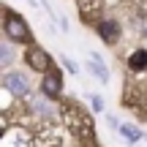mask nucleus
Listing matches in <instances>:
<instances>
[{
  "label": "nucleus",
  "instance_id": "nucleus-1",
  "mask_svg": "<svg viewBox=\"0 0 147 147\" xmlns=\"http://www.w3.org/2000/svg\"><path fill=\"white\" fill-rule=\"evenodd\" d=\"M63 120H65V125H68L74 134H79V136H90V134H93V120H90V115L82 106L71 104V101L63 104Z\"/></svg>",
  "mask_w": 147,
  "mask_h": 147
},
{
  "label": "nucleus",
  "instance_id": "nucleus-2",
  "mask_svg": "<svg viewBox=\"0 0 147 147\" xmlns=\"http://www.w3.org/2000/svg\"><path fill=\"white\" fill-rule=\"evenodd\" d=\"M3 33L8 41H30V30H27L25 19L19 14H14L11 8H5V16H3Z\"/></svg>",
  "mask_w": 147,
  "mask_h": 147
},
{
  "label": "nucleus",
  "instance_id": "nucleus-3",
  "mask_svg": "<svg viewBox=\"0 0 147 147\" xmlns=\"http://www.w3.org/2000/svg\"><path fill=\"white\" fill-rule=\"evenodd\" d=\"M41 90H44V95H47L49 101H57L60 93H63V76H60V71L49 68L47 74H44L41 76Z\"/></svg>",
  "mask_w": 147,
  "mask_h": 147
},
{
  "label": "nucleus",
  "instance_id": "nucleus-4",
  "mask_svg": "<svg viewBox=\"0 0 147 147\" xmlns=\"http://www.w3.org/2000/svg\"><path fill=\"white\" fill-rule=\"evenodd\" d=\"M3 84H5V90H8L11 95H16V98H25V95L30 93V84H27V79L22 76V74H5Z\"/></svg>",
  "mask_w": 147,
  "mask_h": 147
},
{
  "label": "nucleus",
  "instance_id": "nucleus-5",
  "mask_svg": "<svg viewBox=\"0 0 147 147\" xmlns=\"http://www.w3.org/2000/svg\"><path fill=\"white\" fill-rule=\"evenodd\" d=\"M25 60H27V65H30L33 71H38V74L49 71V55L44 52V49H38V47H33L30 52L25 55Z\"/></svg>",
  "mask_w": 147,
  "mask_h": 147
},
{
  "label": "nucleus",
  "instance_id": "nucleus-6",
  "mask_svg": "<svg viewBox=\"0 0 147 147\" xmlns=\"http://www.w3.org/2000/svg\"><path fill=\"white\" fill-rule=\"evenodd\" d=\"M98 36H101L104 44H117V41H120V25H117L115 19L101 22V25H98Z\"/></svg>",
  "mask_w": 147,
  "mask_h": 147
},
{
  "label": "nucleus",
  "instance_id": "nucleus-7",
  "mask_svg": "<svg viewBox=\"0 0 147 147\" xmlns=\"http://www.w3.org/2000/svg\"><path fill=\"white\" fill-rule=\"evenodd\" d=\"M87 65H90V71L98 76V82H109V71H106V65H104V60H101V55H95V52H90V57H87Z\"/></svg>",
  "mask_w": 147,
  "mask_h": 147
},
{
  "label": "nucleus",
  "instance_id": "nucleus-8",
  "mask_svg": "<svg viewBox=\"0 0 147 147\" xmlns=\"http://www.w3.org/2000/svg\"><path fill=\"white\" fill-rule=\"evenodd\" d=\"M128 65H131V71H144L147 68V52L144 49H136L131 55V60H128Z\"/></svg>",
  "mask_w": 147,
  "mask_h": 147
},
{
  "label": "nucleus",
  "instance_id": "nucleus-9",
  "mask_svg": "<svg viewBox=\"0 0 147 147\" xmlns=\"http://www.w3.org/2000/svg\"><path fill=\"white\" fill-rule=\"evenodd\" d=\"M120 134H123V136H125L131 144L142 139V131H139V128H134V125H120Z\"/></svg>",
  "mask_w": 147,
  "mask_h": 147
},
{
  "label": "nucleus",
  "instance_id": "nucleus-10",
  "mask_svg": "<svg viewBox=\"0 0 147 147\" xmlns=\"http://www.w3.org/2000/svg\"><path fill=\"white\" fill-rule=\"evenodd\" d=\"M33 109H36L38 115H47L49 120H52V117H55V112H52V106H49L47 101H36V104H33Z\"/></svg>",
  "mask_w": 147,
  "mask_h": 147
},
{
  "label": "nucleus",
  "instance_id": "nucleus-11",
  "mask_svg": "<svg viewBox=\"0 0 147 147\" xmlns=\"http://www.w3.org/2000/svg\"><path fill=\"white\" fill-rule=\"evenodd\" d=\"M0 55H3V57H0V63H3V65H8L11 60H14V55H11V47H8V38L0 44Z\"/></svg>",
  "mask_w": 147,
  "mask_h": 147
},
{
  "label": "nucleus",
  "instance_id": "nucleus-12",
  "mask_svg": "<svg viewBox=\"0 0 147 147\" xmlns=\"http://www.w3.org/2000/svg\"><path fill=\"white\" fill-rule=\"evenodd\" d=\"M90 104H93V109H95V112L104 109V101H101V95H90Z\"/></svg>",
  "mask_w": 147,
  "mask_h": 147
},
{
  "label": "nucleus",
  "instance_id": "nucleus-13",
  "mask_svg": "<svg viewBox=\"0 0 147 147\" xmlns=\"http://www.w3.org/2000/svg\"><path fill=\"white\" fill-rule=\"evenodd\" d=\"M144 38H147V25H144Z\"/></svg>",
  "mask_w": 147,
  "mask_h": 147
}]
</instances>
